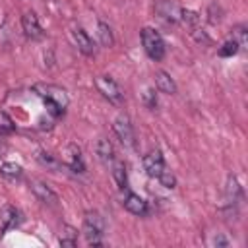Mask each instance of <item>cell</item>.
I'll use <instances>...</instances> for the list:
<instances>
[{"mask_svg":"<svg viewBox=\"0 0 248 248\" xmlns=\"http://www.w3.org/2000/svg\"><path fill=\"white\" fill-rule=\"evenodd\" d=\"M35 93L45 101V105H46V108H48V112L52 116L64 114V108L70 103L66 89H62L58 85H50V83L45 85V83H41V85H35Z\"/></svg>","mask_w":248,"mask_h":248,"instance_id":"obj_1","label":"cell"},{"mask_svg":"<svg viewBox=\"0 0 248 248\" xmlns=\"http://www.w3.org/2000/svg\"><path fill=\"white\" fill-rule=\"evenodd\" d=\"M83 234L89 246H101L105 236V219L99 211H87L83 215Z\"/></svg>","mask_w":248,"mask_h":248,"instance_id":"obj_2","label":"cell"},{"mask_svg":"<svg viewBox=\"0 0 248 248\" xmlns=\"http://www.w3.org/2000/svg\"><path fill=\"white\" fill-rule=\"evenodd\" d=\"M140 37H141V45H143L145 54L155 62L163 60V56H165V41L159 35V31H155L153 27H143L140 31Z\"/></svg>","mask_w":248,"mask_h":248,"instance_id":"obj_3","label":"cell"},{"mask_svg":"<svg viewBox=\"0 0 248 248\" xmlns=\"http://www.w3.org/2000/svg\"><path fill=\"white\" fill-rule=\"evenodd\" d=\"M95 87L99 89V93L112 105H122L124 103V93L118 87V83L110 78V76H97L95 78Z\"/></svg>","mask_w":248,"mask_h":248,"instance_id":"obj_4","label":"cell"},{"mask_svg":"<svg viewBox=\"0 0 248 248\" xmlns=\"http://www.w3.org/2000/svg\"><path fill=\"white\" fill-rule=\"evenodd\" d=\"M112 130L122 145H126V147L136 145V134H134V126H132V120L128 114H118L112 122Z\"/></svg>","mask_w":248,"mask_h":248,"instance_id":"obj_5","label":"cell"},{"mask_svg":"<svg viewBox=\"0 0 248 248\" xmlns=\"http://www.w3.org/2000/svg\"><path fill=\"white\" fill-rule=\"evenodd\" d=\"M21 221H23V217H21V211L17 207L8 203L0 209V232H8V231L19 227Z\"/></svg>","mask_w":248,"mask_h":248,"instance_id":"obj_6","label":"cell"},{"mask_svg":"<svg viewBox=\"0 0 248 248\" xmlns=\"http://www.w3.org/2000/svg\"><path fill=\"white\" fill-rule=\"evenodd\" d=\"M165 169H167L165 167V159H163V153L159 149H151L147 155H143V170L149 176L157 178Z\"/></svg>","mask_w":248,"mask_h":248,"instance_id":"obj_7","label":"cell"},{"mask_svg":"<svg viewBox=\"0 0 248 248\" xmlns=\"http://www.w3.org/2000/svg\"><path fill=\"white\" fill-rule=\"evenodd\" d=\"M180 6L172 0H159L155 6V12L159 14L161 19H165L167 23H176L180 21Z\"/></svg>","mask_w":248,"mask_h":248,"instance_id":"obj_8","label":"cell"},{"mask_svg":"<svg viewBox=\"0 0 248 248\" xmlns=\"http://www.w3.org/2000/svg\"><path fill=\"white\" fill-rule=\"evenodd\" d=\"M21 29L31 41H39L43 37V29H41V23H39V17L35 16V12H25L21 16Z\"/></svg>","mask_w":248,"mask_h":248,"instance_id":"obj_9","label":"cell"},{"mask_svg":"<svg viewBox=\"0 0 248 248\" xmlns=\"http://www.w3.org/2000/svg\"><path fill=\"white\" fill-rule=\"evenodd\" d=\"M31 192L35 194V198L43 203H48V205H56L58 203V196L56 192L43 180H33L31 182Z\"/></svg>","mask_w":248,"mask_h":248,"instance_id":"obj_10","label":"cell"},{"mask_svg":"<svg viewBox=\"0 0 248 248\" xmlns=\"http://www.w3.org/2000/svg\"><path fill=\"white\" fill-rule=\"evenodd\" d=\"M72 39L76 43V46L85 54V56H93L95 54V45H93V39L81 29V27H74L72 29Z\"/></svg>","mask_w":248,"mask_h":248,"instance_id":"obj_11","label":"cell"},{"mask_svg":"<svg viewBox=\"0 0 248 248\" xmlns=\"http://www.w3.org/2000/svg\"><path fill=\"white\" fill-rule=\"evenodd\" d=\"M66 165L70 170L74 172H85V165H83V159H81V149L76 145V143H70L68 149H66Z\"/></svg>","mask_w":248,"mask_h":248,"instance_id":"obj_12","label":"cell"},{"mask_svg":"<svg viewBox=\"0 0 248 248\" xmlns=\"http://www.w3.org/2000/svg\"><path fill=\"white\" fill-rule=\"evenodd\" d=\"M124 207L130 211V213H134V215H145L147 213V202L141 198V196H138V194H134V192H128L126 196H124Z\"/></svg>","mask_w":248,"mask_h":248,"instance_id":"obj_13","label":"cell"},{"mask_svg":"<svg viewBox=\"0 0 248 248\" xmlns=\"http://www.w3.org/2000/svg\"><path fill=\"white\" fill-rule=\"evenodd\" d=\"M155 85H157V89L161 93H167V95H174L176 93V83L170 78V74H167L165 70L155 72Z\"/></svg>","mask_w":248,"mask_h":248,"instance_id":"obj_14","label":"cell"},{"mask_svg":"<svg viewBox=\"0 0 248 248\" xmlns=\"http://www.w3.org/2000/svg\"><path fill=\"white\" fill-rule=\"evenodd\" d=\"M95 153H97L99 161L105 163V165H108V163L114 161V147H112L110 140H107V138H101V140L97 141V145H95Z\"/></svg>","mask_w":248,"mask_h":248,"instance_id":"obj_15","label":"cell"},{"mask_svg":"<svg viewBox=\"0 0 248 248\" xmlns=\"http://www.w3.org/2000/svg\"><path fill=\"white\" fill-rule=\"evenodd\" d=\"M112 178L120 190L128 188V172H126V165L122 161H112Z\"/></svg>","mask_w":248,"mask_h":248,"instance_id":"obj_16","label":"cell"},{"mask_svg":"<svg viewBox=\"0 0 248 248\" xmlns=\"http://www.w3.org/2000/svg\"><path fill=\"white\" fill-rule=\"evenodd\" d=\"M60 244L68 246V248H74L78 244V231L70 225H64L62 231H60Z\"/></svg>","mask_w":248,"mask_h":248,"instance_id":"obj_17","label":"cell"},{"mask_svg":"<svg viewBox=\"0 0 248 248\" xmlns=\"http://www.w3.org/2000/svg\"><path fill=\"white\" fill-rule=\"evenodd\" d=\"M0 174L10 178V180H19L23 176V169L16 163H2L0 165Z\"/></svg>","mask_w":248,"mask_h":248,"instance_id":"obj_18","label":"cell"},{"mask_svg":"<svg viewBox=\"0 0 248 248\" xmlns=\"http://www.w3.org/2000/svg\"><path fill=\"white\" fill-rule=\"evenodd\" d=\"M97 35H99V41H101L103 46H112L114 37H112V29L108 27V23L99 21L97 23Z\"/></svg>","mask_w":248,"mask_h":248,"instance_id":"obj_19","label":"cell"},{"mask_svg":"<svg viewBox=\"0 0 248 248\" xmlns=\"http://www.w3.org/2000/svg\"><path fill=\"white\" fill-rule=\"evenodd\" d=\"M227 196L231 200V203H236V200H242V186L238 184L236 176H229V182H227Z\"/></svg>","mask_w":248,"mask_h":248,"instance_id":"obj_20","label":"cell"},{"mask_svg":"<svg viewBox=\"0 0 248 248\" xmlns=\"http://www.w3.org/2000/svg\"><path fill=\"white\" fill-rule=\"evenodd\" d=\"M180 21H184L190 29H194V27H198L200 25V16H198V12H194V10H180Z\"/></svg>","mask_w":248,"mask_h":248,"instance_id":"obj_21","label":"cell"},{"mask_svg":"<svg viewBox=\"0 0 248 248\" xmlns=\"http://www.w3.org/2000/svg\"><path fill=\"white\" fill-rule=\"evenodd\" d=\"M16 130V124L14 120L8 116V112L0 110V136H8V134H14Z\"/></svg>","mask_w":248,"mask_h":248,"instance_id":"obj_22","label":"cell"},{"mask_svg":"<svg viewBox=\"0 0 248 248\" xmlns=\"http://www.w3.org/2000/svg\"><path fill=\"white\" fill-rule=\"evenodd\" d=\"M238 50H240V45H238L234 39H231V41L223 43V46L219 48V56H223V58H229V56H234Z\"/></svg>","mask_w":248,"mask_h":248,"instance_id":"obj_23","label":"cell"},{"mask_svg":"<svg viewBox=\"0 0 248 248\" xmlns=\"http://www.w3.org/2000/svg\"><path fill=\"white\" fill-rule=\"evenodd\" d=\"M37 159H39L41 165H45V167H48V169H58V167H60V163L54 159V155H50V153H46V151H39V153H37Z\"/></svg>","mask_w":248,"mask_h":248,"instance_id":"obj_24","label":"cell"},{"mask_svg":"<svg viewBox=\"0 0 248 248\" xmlns=\"http://www.w3.org/2000/svg\"><path fill=\"white\" fill-rule=\"evenodd\" d=\"M157 180H159L161 186H165V188H170V190L176 188V176H174L170 170H167V169L157 176Z\"/></svg>","mask_w":248,"mask_h":248,"instance_id":"obj_25","label":"cell"},{"mask_svg":"<svg viewBox=\"0 0 248 248\" xmlns=\"http://www.w3.org/2000/svg\"><path fill=\"white\" fill-rule=\"evenodd\" d=\"M143 103H145V107H147L149 110H155V108H157V93H155V89H151V87L145 89V93H143Z\"/></svg>","mask_w":248,"mask_h":248,"instance_id":"obj_26","label":"cell"},{"mask_svg":"<svg viewBox=\"0 0 248 248\" xmlns=\"http://www.w3.org/2000/svg\"><path fill=\"white\" fill-rule=\"evenodd\" d=\"M192 37H194L198 43H202V45H209V43H211V39L207 37V33H205V31H203L200 25L192 29Z\"/></svg>","mask_w":248,"mask_h":248,"instance_id":"obj_27","label":"cell"},{"mask_svg":"<svg viewBox=\"0 0 248 248\" xmlns=\"http://www.w3.org/2000/svg\"><path fill=\"white\" fill-rule=\"evenodd\" d=\"M221 16H223V10L217 8V12H215V4H211V6H209V21L215 25V23L221 21Z\"/></svg>","mask_w":248,"mask_h":248,"instance_id":"obj_28","label":"cell"},{"mask_svg":"<svg viewBox=\"0 0 248 248\" xmlns=\"http://www.w3.org/2000/svg\"><path fill=\"white\" fill-rule=\"evenodd\" d=\"M234 35L238 37V39H234L240 46H244L246 45V27L244 25H238V27H234Z\"/></svg>","mask_w":248,"mask_h":248,"instance_id":"obj_29","label":"cell"},{"mask_svg":"<svg viewBox=\"0 0 248 248\" xmlns=\"http://www.w3.org/2000/svg\"><path fill=\"white\" fill-rule=\"evenodd\" d=\"M213 244L215 246H229V238H225L223 232H217L215 238H213Z\"/></svg>","mask_w":248,"mask_h":248,"instance_id":"obj_30","label":"cell"}]
</instances>
